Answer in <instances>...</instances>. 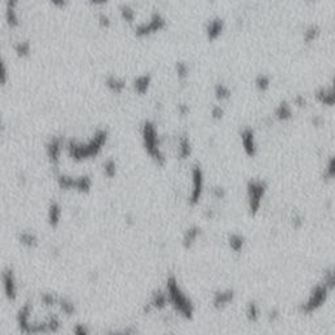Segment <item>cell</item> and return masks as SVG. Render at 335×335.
Masks as SVG:
<instances>
[{"label": "cell", "instance_id": "cell-4", "mask_svg": "<svg viewBox=\"0 0 335 335\" xmlns=\"http://www.w3.org/2000/svg\"><path fill=\"white\" fill-rule=\"evenodd\" d=\"M142 140L145 152L156 161L159 165L165 164V154L161 149L160 138L157 132L156 125L152 120H144L142 126Z\"/></svg>", "mask_w": 335, "mask_h": 335}, {"label": "cell", "instance_id": "cell-33", "mask_svg": "<svg viewBox=\"0 0 335 335\" xmlns=\"http://www.w3.org/2000/svg\"><path fill=\"white\" fill-rule=\"evenodd\" d=\"M254 83H255V86L258 88V90H261V92H266V90L270 88L271 79L268 75L259 74V75H257V77H255Z\"/></svg>", "mask_w": 335, "mask_h": 335}, {"label": "cell", "instance_id": "cell-10", "mask_svg": "<svg viewBox=\"0 0 335 335\" xmlns=\"http://www.w3.org/2000/svg\"><path fill=\"white\" fill-rule=\"evenodd\" d=\"M0 280H2V287L3 292L10 301H15L19 296V284H17V278H16L15 271L11 267H6L2 274H0Z\"/></svg>", "mask_w": 335, "mask_h": 335}, {"label": "cell", "instance_id": "cell-32", "mask_svg": "<svg viewBox=\"0 0 335 335\" xmlns=\"http://www.w3.org/2000/svg\"><path fill=\"white\" fill-rule=\"evenodd\" d=\"M320 36V28L318 25L312 24L309 25L304 32V41L307 43H312L317 40V37Z\"/></svg>", "mask_w": 335, "mask_h": 335}, {"label": "cell", "instance_id": "cell-20", "mask_svg": "<svg viewBox=\"0 0 335 335\" xmlns=\"http://www.w3.org/2000/svg\"><path fill=\"white\" fill-rule=\"evenodd\" d=\"M227 243L229 246V249L233 253H241L245 249L246 245V238L242 233H238V232H233V233H229L227 237Z\"/></svg>", "mask_w": 335, "mask_h": 335}, {"label": "cell", "instance_id": "cell-44", "mask_svg": "<svg viewBox=\"0 0 335 335\" xmlns=\"http://www.w3.org/2000/svg\"><path fill=\"white\" fill-rule=\"evenodd\" d=\"M211 194H212V197L216 198V199H224L225 195H227V191H225L224 188L222 186H215L211 190Z\"/></svg>", "mask_w": 335, "mask_h": 335}, {"label": "cell", "instance_id": "cell-14", "mask_svg": "<svg viewBox=\"0 0 335 335\" xmlns=\"http://www.w3.org/2000/svg\"><path fill=\"white\" fill-rule=\"evenodd\" d=\"M19 6V2H13V0L7 2L6 6H4V21L8 25V28L15 29L19 28L21 25Z\"/></svg>", "mask_w": 335, "mask_h": 335}, {"label": "cell", "instance_id": "cell-50", "mask_svg": "<svg viewBox=\"0 0 335 335\" xmlns=\"http://www.w3.org/2000/svg\"><path fill=\"white\" fill-rule=\"evenodd\" d=\"M163 335H175V334H172V332H166V334H163Z\"/></svg>", "mask_w": 335, "mask_h": 335}, {"label": "cell", "instance_id": "cell-22", "mask_svg": "<svg viewBox=\"0 0 335 335\" xmlns=\"http://www.w3.org/2000/svg\"><path fill=\"white\" fill-rule=\"evenodd\" d=\"M316 99L323 105H327V106H332L335 101V96H334V89L332 86H321L320 89H317L314 92Z\"/></svg>", "mask_w": 335, "mask_h": 335}, {"label": "cell", "instance_id": "cell-36", "mask_svg": "<svg viewBox=\"0 0 335 335\" xmlns=\"http://www.w3.org/2000/svg\"><path fill=\"white\" fill-rule=\"evenodd\" d=\"M10 81V74H8V66L6 60L0 56V85H6Z\"/></svg>", "mask_w": 335, "mask_h": 335}, {"label": "cell", "instance_id": "cell-27", "mask_svg": "<svg viewBox=\"0 0 335 335\" xmlns=\"http://www.w3.org/2000/svg\"><path fill=\"white\" fill-rule=\"evenodd\" d=\"M13 51H15L16 55L20 56V58H26V56H29L32 52L31 41L20 40L17 41V42H15V45H13Z\"/></svg>", "mask_w": 335, "mask_h": 335}, {"label": "cell", "instance_id": "cell-2", "mask_svg": "<svg viewBox=\"0 0 335 335\" xmlns=\"http://www.w3.org/2000/svg\"><path fill=\"white\" fill-rule=\"evenodd\" d=\"M109 138V132L106 129L96 130L92 138L88 139L85 143L77 142L74 139H70L65 144L67 155L75 161H84L88 159L97 156L102 151L104 145L106 144Z\"/></svg>", "mask_w": 335, "mask_h": 335}, {"label": "cell", "instance_id": "cell-6", "mask_svg": "<svg viewBox=\"0 0 335 335\" xmlns=\"http://www.w3.org/2000/svg\"><path fill=\"white\" fill-rule=\"evenodd\" d=\"M267 193V182L263 179L252 178L246 184V199H248V211L252 216H255L261 211L262 202Z\"/></svg>", "mask_w": 335, "mask_h": 335}, {"label": "cell", "instance_id": "cell-21", "mask_svg": "<svg viewBox=\"0 0 335 335\" xmlns=\"http://www.w3.org/2000/svg\"><path fill=\"white\" fill-rule=\"evenodd\" d=\"M151 74H142L134 79L132 86H134V89H135L136 93H139V95H145V93L148 92V89H149V86H151Z\"/></svg>", "mask_w": 335, "mask_h": 335}, {"label": "cell", "instance_id": "cell-12", "mask_svg": "<svg viewBox=\"0 0 335 335\" xmlns=\"http://www.w3.org/2000/svg\"><path fill=\"white\" fill-rule=\"evenodd\" d=\"M234 298H236V292L232 288H224L218 289L212 295V307L216 311H223L229 305L233 304Z\"/></svg>", "mask_w": 335, "mask_h": 335}, {"label": "cell", "instance_id": "cell-41", "mask_svg": "<svg viewBox=\"0 0 335 335\" xmlns=\"http://www.w3.org/2000/svg\"><path fill=\"white\" fill-rule=\"evenodd\" d=\"M72 335H90V331L86 325L77 323V325H75L74 330H72Z\"/></svg>", "mask_w": 335, "mask_h": 335}, {"label": "cell", "instance_id": "cell-49", "mask_svg": "<svg viewBox=\"0 0 335 335\" xmlns=\"http://www.w3.org/2000/svg\"><path fill=\"white\" fill-rule=\"evenodd\" d=\"M312 122H313L314 126H320L321 123H322V118H321L320 115H314L313 119H312Z\"/></svg>", "mask_w": 335, "mask_h": 335}, {"label": "cell", "instance_id": "cell-1", "mask_svg": "<svg viewBox=\"0 0 335 335\" xmlns=\"http://www.w3.org/2000/svg\"><path fill=\"white\" fill-rule=\"evenodd\" d=\"M32 312L33 307L29 302H25L17 313V325L22 332L33 335L55 334L60 330L62 322L58 316L51 314L43 321H34L32 318Z\"/></svg>", "mask_w": 335, "mask_h": 335}, {"label": "cell", "instance_id": "cell-3", "mask_svg": "<svg viewBox=\"0 0 335 335\" xmlns=\"http://www.w3.org/2000/svg\"><path fill=\"white\" fill-rule=\"evenodd\" d=\"M168 297V304L173 311L181 318L186 321H191L195 316V305L193 300L185 292L179 282L174 274H170L166 278L165 288H164Z\"/></svg>", "mask_w": 335, "mask_h": 335}, {"label": "cell", "instance_id": "cell-38", "mask_svg": "<svg viewBox=\"0 0 335 335\" xmlns=\"http://www.w3.org/2000/svg\"><path fill=\"white\" fill-rule=\"evenodd\" d=\"M175 72L178 75V79L185 80L189 76V67L185 62H177L175 63Z\"/></svg>", "mask_w": 335, "mask_h": 335}, {"label": "cell", "instance_id": "cell-19", "mask_svg": "<svg viewBox=\"0 0 335 335\" xmlns=\"http://www.w3.org/2000/svg\"><path fill=\"white\" fill-rule=\"evenodd\" d=\"M245 318L249 323H258L262 318L261 305L255 300L248 301L245 307Z\"/></svg>", "mask_w": 335, "mask_h": 335}, {"label": "cell", "instance_id": "cell-37", "mask_svg": "<svg viewBox=\"0 0 335 335\" xmlns=\"http://www.w3.org/2000/svg\"><path fill=\"white\" fill-rule=\"evenodd\" d=\"M266 320H267V322L271 323V325H275V323H278L282 320V313H280L278 308H272V309H270V311L266 313Z\"/></svg>", "mask_w": 335, "mask_h": 335}, {"label": "cell", "instance_id": "cell-5", "mask_svg": "<svg viewBox=\"0 0 335 335\" xmlns=\"http://www.w3.org/2000/svg\"><path fill=\"white\" fill-rule=\"evenodd\" d=\"M331 292V289L325 286L322 282L317 283L316 286L312 287L311 292H309V295L304 301L298 304V313L302 314V316H312V314L317 313L326 304Z\"/></svg>", "mask_w": 335, "mask_h": 335}, {"label": "cell", "instance_id": "cell-17", "mask_svg": "<svg viewBox=\"0 0 335 335\" xmlns=\"http://www.w3.org/2000/svg\"><path fill=\"white\" fill-rule=\"evenodd\" d=\"M62 216H63V208L58 200H51L47 207V224L51 228H58L60 225Z\"/></svg>", "mask_w": 335, "mask_h": 335}, {"label": "cell", "instance_id": "cell-7", "mask_svg": "<svg viewBox=\"0 0 335 335\" xmlns=\"http://www.w3.org/2000/svg\"><path fill=\"white\" fill-rule=\"evenodd\" d=\"M56 184L62 190H74L83 194L89 193L93 186L92 178L88 174L77 175V177L70 174H58Z\"/></svg>", "mask_w": 335, "mask_h": 335}, {"label": "cell", "instance_id": "cell-24", "mask_svg": "<svg viewBox=\"0 0 335 335\" xmlns=\"http://www.w3.org/2000/svg\"><path fill=\"white\" fill-rule=\"evenodd\" d=\"M19 242L26 249H34L38 246V237L34 232L22 231L19 234Z\"/></svg>", "mask_w": 335, "mask_h": 335}, {"label": "cell", "instance_id": "cell-40", "mask_svg": "<svg viewBox=\"0 0 335 335\" xmlns=\"http://www.w3.org/2000/svg\"><path fill=\"white\" fill-rule=\"evenodd\" d=\"M334 174H335L334 157H330L329 161H327V165H326V168H325V173H323V178L332 179Z\"/></svg>", "mask_w": 335, "mask_h": 335}, {"label": "cell", "instance_id": "cell-29", "mask_svg": "<svg viewBox=\"0 0 335 335\" xmlns=\"http://www.w3.org/2000/svg\"><path fill=\"white\" fill-rule=\"evenodd\" d=\"M214 92H215V97L218 100H220V101H224V100H228L229 97H231L232 95V90L231 88L228 85H225V84L223 83H218L215 85V89H214Z\"/></svg>", "mask_w": 335, "mask_h": 335}, {"label": "cell", "instance_id": "cell-31", "mask_svg": "<svg viewBox=\"0 0 335 335\" xmlns=\"http://www.w3.org/2000/svg\"><path fill=\"white\" fill-rule=\"evenodd\" d=\"M102 170H104V174L108 177V178H114L117 175V163L113 160V159H108L105 160L102 164Z\"/></svg>", "mask_w": 335, "mask_h": 335}, {"label": "cell", "instance_id": "cell-42", "mask_svg": "<svg viewBox=\"0 0 335 335\" xmlns=\"http://www.w3.org/2000/svg\"><path fill=\"white\" fill-rule=\"evenodd\" d=\"M291 223H292L293 228L298 229V228H301L304 225V216L301 215L300 212H295L291 218Z\"/></svg>", "mask_w": 335, "mask_h": 335}, {"label": "cell", "instance_id": "cell-47", "mask_svg": "<svg viewBox=\"0 0 335 335\" xmlns=\"http://www.w3.org/2000/svg\"><path fill=\"white\" fill-rule=\"evenodd\" d=\"M204 216H206V218H209V219H214L216 216V212H215V211H214V209L207 208L206 209V212H204Z\"/></svg>", "mask_w": 335, "mask_h": 335}, {"label": "cell", "instance_id": "cell-26", "mask_svg": "<svg viewBox=\"0 0 335 335\" xmlns=\"http://www.w3.org/2000/svg\"><path fill=\"white\" fill-rule=\"evenodd\" d=\"M292 108L287 101H282L275 109V117L279 120H288L292 118Z\"/></svg>", "mask_w": 335, "mask_h": 335}, {"label": "cell", "instance_id": "cell-48", "mask_svg": "<svg viewBox=\"0 0 335 335\" xmlns=\"http://www.w3.org/2000/svg\"><path fill=\"white\" fill-rule=\"evenodd\" d=\"M4 129H6V122H4V117H3V113L0 111V134L4 131Z\"/></svg>", "mask_w": 335, "mask_h": 335}, {"label": "cell", "instance_id": "cell-16", "mask_svg": "<svg viewBox=\"0 0 335 335\" xmlns=\"http://www.w3.org/2000/svg\"><path fill=\"white\" fill-rule=\"evenodd\" d=\"M240 136L245 154L248 155V156H255V154L258 151V147H257V142H255L254 130L250 129V127H245V129H242V131H241Z\"/></svg>", "mask_w": 335, "mask_h": 335}, {"label": "cell", "instance_id": "cell-30", "mask_svg": "<svg viewBox=\"0 0 335 335\" xmlns=\"http://www.w3.org/2000/svg\"><path fill=\"white\" fill-rule=\"evenodd\" d=\"M119 13L120 17H122L125 21L130 22V24L134 22V20H135L136 17L135 10H134L131 6H129V4H122V6L119 7Z\"/></svg>", "mask_w": 335, "mask_h": 335}, {"label": "cell", "instance_id": "cell-45", "mask_svg": "<svg viewBox=\"0 0 335 335\" xmlns=\"http://www.w3.org/2000/svg\"><path fill=\"white\" fill-rule=\"evenodd\" d=\"M293 102H295V105H297V106H304L305 105V99H304V96H301V95H297L295 97V100H293Z\"/></svg>", "mask_w": 335, "mask_h": 335}, {"label": "cell", "instance_id": "cell-23", "mask_svg": "<svg viewBox=\"0 0 335 335\" xmlns=\"http://www.w3.org/2000/svg\"><path fill=\"white\" fill-rule=\"evenodd\" d=\"M105 85L108 86V89L113 93H122L126 88V81L123 80L122 77L115 76V75H109L106 79H105Z\"/></svg>", "mask_w": 335, "mask_h": 335}, {"label": "cell", "instance_id": "cell-28", "mask_svg": "<svg viewBox=\"0 0 335 335\" xmlns=\"http://www.w3.org/2000/svg\"><path fill=\"white\" fill-rule=\"evenodd\" d=\"M190 155H191L190 138H189L186 134H184V135L179 138V142H178V156L181 157V159H188Z\"/></svg>", "mask_w": 335, "mask_h": 335}, {"label": "cell", "instance_id": "cell-35", "mask_svg": "<svg viewBox=\"0 0 335 335\" xmlns=\"http://www.w3.org/2000/svg\"><path fill=\"white\" fill-rule=\"evenodd\" d=\"M321 282H322V283L325 284V286L329 287V288L332 291V289H334V287H335L334 268H332V267L326 268V270L323 271V274H322V280H321Z\"/></svg>", "mask_w": 335, "mask_h": 335}, {"label": "cell", "instance_id": "cell-15", "mask_svg": "<svg viewBox=\"0 0 335 335\" xmlns=\"http://www.w3.org/2000/svg\"><path fill=\"white\" fill-rule=\"evenodd\" d=\"M202 233H203V231H202V228L199 225H190L189 228H186V231L182 234V248L185 250L193 249L200 238V236H202Z\"/></svg>", "mask_w": 335, "mask_h": 335}, {"label": "cell", "instance_id": "cell-13", "mask_svg": "<svg viewBox=\"0 0 335 335\" xmlns=\"http://www.w3.org/2000/svg\"><path fill=\"white\" fill-rule=\"evenodd\" d=\"M65 147V142L59 136H52L46 143V156L51 165L56 166L60 163V155Z\"/></svg>", "mask_w": 335, "mask_h": 335}, {"label": "cell", "instance_id": "cell-25", "mask_svg": "<svg viewBox=\"0 0 335 335\" xmlns=\"http://www.w3.org/2000/svg\"><path fill=\"white\" fill-rule=\"evenodd\" d=\"M62 313H65L66 316L71 317L76 313V307H75V302L72 300H70L68 297L59 295L58 302H56V307Z\"/></svg>", "mask_w": 335, "mask_h": 335}, {"label": "cell", "instance_id": "cell-8", "mask_svg": "<svg viewBox=\"0 0 335 335\" xmlns=\"http://www.w3.org/2000/svg\"><path fill=\"white\" fill-rule=\"evenodd\" d=\"M204 191V174L199 165L191 168V190L189 194V204L197 206L203 197Z\"/></svg>", "mask_w": 335, "mask_h": 335}, {"label": "cell", "instance_id": "cell-34", "mask_svg": "<svg viewBox=\"0 0 335 335\" xmlns=\"http://www.w3.org/2000/svg\"><path fill=\"white\" fill-rule=\"evenodd\" d=\"M138 329L134 325H129L126 327H119V329H111L106 331V335H136Z\"/></svg>", "mask_w": 335, "mask_h": 335}, {"label": "cell", "instance_id": "cell-46", "mask_svg": "<svg viewBox=\"0 0 335 335\" xmlns=\"http://www.w3.org/2000/svg\"><path fill=\"white\" fill-rule=\"evenodd\" d=\"M177 109H178V113L181 114V115H186V114L189 113V106L186 104H179L178 106H177Z\"/></svg>", "mask_w": 335, "mask_h": 335}, {"label": "cell", "instance_id": "cell-11", "mask_svg": "<svg viewBox=\"0 0 335 335\" xmlns=\"http://www.w3.org/2000/svg\"><path fill=\"white\" fill-rule=\"evenodd\" d=\"M168 307H169V304H168V297H166L165 291L164 289H156L151 295L149 300L143 307V313L145 316H149L154 312L165 311Z\"/></svg>", "mask_w": 335, "mask_h": 335}, {"label": "cell", "instance_id": "cell-43", "mask_svg": "<svg viewBox=\"0 0 335 335\" xmlns=\"http://www.w3.org/2000/svg\"><path fill=\"white\" fill-rule=\"evenodd\" d=\"M223 115H224V109L220 105H214L211 108V117L214 119H222Z\"/></svg>", "mask_w": 335, "mask_h": 335}, {"label": "cell", "instance_id": "cell-39", "mask_svg": "<svg viewBox=\"0 0 335 335\" xmlns=\"http://www.w3.org/2000/svg\"><path fill=\"white\" fill-rule=\"evenodd\" d=\"M97 22H99L100 28H102V29H109L111 26L110 16L105 12L99 13V16H97Z\"/></svg>", "mask_w": 335, "mask_h": 335}, {"label": "cell", "instance_id": "cell-18", "mask_svg": "<svg viewBox=\"0 0 335 335\" xmlns=\"http://www.w3.org/2000/svg\"><path fill=\"white\" fill-rule=\"evenodd\" d=\"M224 28H225L224 19L216 16V17H214V19H211L208 22H207L206 25L207 38H208L209 41H215L216 38H219L222 36V33L224 32Z\"/></svg>", "mask_w": 335, "mask_h": 335}, {"label": "cell", "instance_id": "cell-9", "mask_svg": "<svg viewBox=\"0 0 335 335\" xmlns=\"http://www.w3.org/2000/svg\"><path fill=\"white\" fill-rule=\"evenodd\" d=\"M166 21L165 17L161 15L159 11H155L151 15V19L145 22H140L135 26V36L138 37H147L149 34L156 33V32L161 31L165 28Z\"/></svg>", "mask_w": 335, "mask_h": 335}]
</instances>
